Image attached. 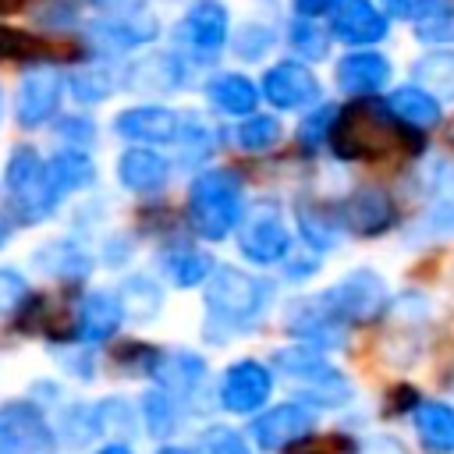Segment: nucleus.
<instances>
[{
	"label": "nucleus",
	"mask_w": 454,
	"mask_h": 454,
	"mask_svg": "<svg viewBox=\"0 0 454 454\" xmlns=\"http://www.w3.org/2000/svg\"><path fill=\"white\" fill-rule=\"evenodd\" d=\"M273 280L241 270L231 262H216L209 280L202 284V333L209 344H227L234 337L255 333L266 312L273 309Z\"/></svg>",
	"instance_id": "nucleus-1"
},
{
	"label": "nucleus",
	"mask_w": 454,
	"mask_h": 454,
	"mask_svg": "<svg viewBox=\"0 0 454 454\" xmlns=\"http://www.w3.org/2000/svg\"><path fill=\"white\" fill-rule=\"evenodd\" d=\"M326 149L344 163H369V160H383L397 149L419 153L422 131L404 128L376 96L372 99H351L348 106H337Z\"/></svg>",
	"instance_id": "nucleus-2"
},
{
	"label": "nucleus",
	"mask_w": 454,
	"mask_h": 454,
	"mask_svg": "<svg viewBox=\"0 0 454 454\" xmlns=\"http://www.w3.org/2000/svg\"><path fill=\"white\" fill-rule=\"evenodd\" d=\"M245 181L234 167H199L184 188V220L199 241L220 245L234 234L245 213Z\"/></svg>",
	"instance_id": "nucleus-3"
},
{
	"label": "nucleus",
	"mask_w": 454,
	"mask_h": 454,
	"mask_svg": "<svg viewBox=\"0 0 454 454\" xmlns=\"http://www.w3.org/2000/svg\"><path fill=\"white\" fill-rule=\"evenodd\" d=\"M0 184H4L7 213L18 227H39V223L53 220L64 206V195L53 184L46 156L28 142L11 145L4 170H0Z\"/></svg>",
	"instance_id": "nucleus-4"
},
{
	"label": "nucleus",
	"mask_w": 454,
	"mask_h": 454,
	"mask_svg": "<svg viewBox=\"0 0 454 454\" xmlns=\"http://www.w3.org/2000/svg\"><path fill=\"white\" fill-rule=\"evenodd\" d=\"M160 39V18L145 7H128V11H99L96 18L85 21L82 43L85 53H96L103 60H121L149 50Z\"/></svg>",
	"instance_id": "nucleus-5"
},
{
	"label": "nucleus",
	"mask_w": 454,
	"mask_h": 454,
	"mask_svg": "<svg viewBox=\"0 0 454 454\" xmlns=\"http://www.w3.org/2000/svg\"><path fill=\"white\" fill-rule=\"evenodd\" d=\"M323 301V309L344 326H372L376 319L387 316L390 309V287L383 280V273H376L372 266H355L344 277H337L330 287H323L316 294Z\"/></svg>",
	"instance_id": "nucleus-6"
},
{
	"label": "nucleus",
	"mask_w": 454,
	"mask_h": 454,
	"mask_svg": "<svg viewBox=\"0 0 454 454\" xmlns=\"http://www.w3.org/2000/svg\"><path fill=\"white\" fill-rule=\"evenodd\" d=\"M174 53L188 67H213L227 53L231 14L220 0H192L174 21Z\"/></svg>",
	"instance_id": "nucleus-7"
},
{
	"label": "nucleus",
	"mask_w": 454,
	"mask_h": 454,
	"mask_svg": "<svg viewBox=\"0 0 454 454\" xmlns=\"http://www.w3.org/2000/svg\"><path fill=\"white\" fill-rule=\"evenodd\" d=\"M234 248L245 262L259 266V270H270V266H280L284 255L294 248V234L284 220V209L280 202L273 199H255L245 206L238 227H234Z\"/></svg>",
	"instance_id": "nucleus-8"
},
{
	"label": "nucleus",
	"mask_w": 454,
	"mask_h": 454,
	"mask_svg": "<svg viewBox=\"0 0 454 454\" xmlns=\"http://www.w3.org/2000/svg\"><path fill=\"white\" fill-rule=\"evenodd\" d=\"M316 426H319V411L298 397H287L266 404L248 419V440L259 454H284V450H298V443L309 440Z\"/></svg>",
	"instance_id": "nucleus-9"
},
{
	"label": "nucleus",
	"mask_w": 454,
	"mask_h": 454,
	"mask_svg": "<svg viewBox=\"0 0 454 454\" xmlns=\"http://www.w3.org/2000/svg\"><path fill=\"white\" fill-rule=\"evenodd\" d=\"M64 99H67V85H64V71L57 64L25 67V74L18 78L14 99H11L14 124L21 131H43L46 124H53L60 117Z\"/></svg>",
	"instance_id": "nucleus-10"
},
{
	"label": "nucleus",
	"mask_w": 454,
	"mask_h": 454,
	"mask_svg": "<svg viewBox=\"0 0 454 454\" xmlns=\"http://www.w3.org/2000/svg\"><path fill=\"white\" fill-rule=\"evenodd\" d=\"M273 387H277V372L266 362L245 355V358H234L223 365V372L216 380V404L227 415L252 419L255 411H262L270 404Z\"/></svg>",
	"instance_id": "nucleus-11"
},
{
	"label": "nucleus",
	"mask_w": 454,
	"mask_h": 454,
	"mask_svg": "<svg viewBox=\"0 0 454 454\" xmlns=\"http://www.w3.org/2000/svg\"><path fill=\"white\" fill-rule=\"evenodd\" d=\"M259 96L277 114H305L309 106H316L323 99V82H319V74L305 60L284 57V60H273L262 71Z\"/></svg>",
	"instance_id": "nucleus-12"
},
{
	"label": "nucleus",
	"mask_w": 454,
	"mask_h": 454,
	"mask_svg": "<svg viewBox=\"0 0 454 454\" xmlns=\"http://www.w3.org/2000/svg\"><path fill=\"white\" fill-rule=\"evenodd\" d=\"M53 443L46 404L35 397H11L0 404V454H46Z\"/></svg>",
	"instance_id": "nucleus-13"
},
{
	"label": "nucleus",
	"mask_w": 454,
	"mask_h": 454,
	"mask_svg": "<svg viewBox=\"0 0 454 454\" xmlns=\"http://www.w3.org/2000/svg\"><path fill=\"white\" fill-rule=\"evenodd\" d=\"M188 64L174 53V50H142L135 57H128L124 71H121V89L135 92V96H149V99H163L174 96L188 85Z\"/></svg>",
	"instance_id": "nucleus-14"
},
{
	"label": "nucleus",
	"mask_w": 454,
	"mask_h": 454,
	"mask_svg": "<svg viewBox=\"0 0 454 454\" xmlns=\"http://www.w3.org/2000/svg\"><path fill=\"white\" fill-rule=\"evenodd\" d=\"M337 216H340L344 234H355V238H380V234L394 231V223L401 220L394 195L376 181L351 188L337 202Z\"/></svg>",
	"instance_id": "nucleus-15"
},
{
	"label": "nucleus",
	"mask_w": 454,
	"mask_h": 454,
	"mask_svg": "<svg viewBox=\"0 0 454 454\" xmlns=\"http://www.w3.org/2000/svg\"><path fill=\"white\" fill-rule=\"evenodd\" d=\"M181 131V110L170 103H135L114 114V135L128 145H153L167 149L177 142Z\"/></svg>",
	"instance_id": "nucleus-16"
},
{
	"label": "nucleus",
	"mask_w": 454,
	"mask_h": 454,
	"mask_svg": "<svg viewBox=\"0 0 454 454\" xmlns=\"http://www.w3.org/2000/svg\"><path fill=\"white\" fill-rule=\"evenodd\" d=\"M390 18L376 0H340L330 14H326V28L333 35V43H340L344 50H358V46H376L387 43L390 35Z\"/></svg>",
	"instance_id": "nucleus-17"
},
{
	"label": "nucleus",
	"mask_w": 454,
	"mask_h": 454,
	"mask_svg": "<svg viewBox=\"0 0 454 454\" xmlns=\"http://www.w3.org/2000/svg\"><path fill=\"white\" fill-rule=\"evenodd\" d=\"M390 78H394V64L376 46L344 50L333 64V85L348 99H372L390 85Z\"/></svg>",
	"instance_id": "nucleus-18"
},
{
	"label": "nucleus",
	"mask_w": 454,
	"mask_h": 454,
	"mask_svg": "<svg viewBox=\"0 0 454 454\" xmlns=\"http://www.w3.org/2000/svg\"><path fill=\"white\" fill-rule=\"evenodd\" d=\"M124 326V312L117 301L114 287H99L78 298L74 312H71V333L67 344H85V348H99L106 340H114Z\"/></svg>",
	"instance_id": "nucleus-19"
},
{
	"label": "nucleus",
	"mask_w": 454,
	"mask_h": 454,
	"mask_svg": "<svg viewBox=\"0 0 454 454\" xmlns=\"http://www.w3.org/2000/svg\"><path fill=\"white\" fill-rule=\"evenodd\" d=\"M284 330L291 340L323 348V351H337L348 340V330L323 309V301L316 294H298L287 301L284 309Z\"/></svg>",
	"instance_id": "nucleus-20"
},
{
	"label": "nucleus",
	"mask_w": 454,
	"mask_h": 454,
	"mask_svg": "<svg viewBox=\"0 0 454 454\" xmlns=\"http://www.w3.org/2000/svg\"><path fill=\"white\" fill-rule=\"evenodd\" d=\"M174 170H177V163L153 145H124L114 163L117 184L128 195H160L170 184Z\"/></svg>",
	"instance_id": "nucleus-21"
},
{
	"label": "nucleus",
	"mask_w": 454,
	"mask_h": 454,
	"mask_svg": "<svg viewBox=\"0 0 454 454\" xmlns=\"http://www.w3.org/2000/svg\"><path fill=\"white\" fill-rule=\"evenodd\" d=\"M216 259L213 252H206L202 245H192V241H163L156 248V277L167 284V287H177V291H192V287H202L213 273Z\"/></svg>",
	"instance_id": "nucleus-22"
},
{
	"label": "nucleus",
	"mask_w": 454,
	"mask_h": 454,
	"mask_svg": "<svg viewBox=\"0 0 454 454\" xmlns=\"http://www.w3.org/2000/svg\"><path fill=\"white\" fill-rule=\"evenodd\" d=\"M149 383L170 390L174 397H181L188 408L195 404V397L209 387V362L192 351V348H170V351H160V362L149 376Z\"/></svg>",
	"instance_id": "nucleus-23"
},
{
	"label": "nucleus",
	"mask_w": 454,
	"mask_h": 454,
	"mask_svg": "<svg viewBox=\"0 0 454 454\" xmlns=\"http://www.w3.org/2000/svg\"><path fill=\"white\" fill-rule=\"evenodd\" d=\"M32 266L43 277H53L64 284H82L96 273V255L78 238H50L39 248H32Z\"/></svg>",
	"instance_id": "nucleus-24"
},
{
	"label": "nucleus",
	"mask_w": 454,
	"mask_h": 454,
	"mask_svg": "<svg viewBox=\"0 0 454 454\" xmlns=\"http://www.w3.org/2000/svg\"><path fill=\"white\" fill-rule=\"evenodd\" d=\"M202 96H206V106L223 114V117H248L259 110L262 96H259V82L245 71H220V74H209L206 85H202Z\"/></svg>",
	"instance_id": "nucleus-25"
},
{
	"label": "nucleus",
	"mask_w": 454,
	"mask_h": 454,
	"mask_svg": "<svg viewBox=\"0 0 454 454\" xmlns=\"http://www.w3.org/2000/svg\"><path fill=\"white\" fill-rule=\"evenodd\" d=\"M135 408H138V426L153 443H170L188 422V404L156 383L149 390H142Z\"/></svg>",
	"instance_id": "nucleus-26"
},
{
	"label": "nucleus",
	"mask_w": 454,
	"mask_h": 454,
	"mask_svg": "<svg viewBox=\"0 0 454 454\" xmlns=\"http://www.w3.org/2000/svg\"><path fill=\"white\" fill-rule=\"evenodd\" d=\"M294 227H298V241L319 255L337 252V245L344 238L337 206H326L323 199H312V195L294 199Z\"/></svg>",
	"instance_id": "nucleus-27"
},
{
	"label": "nucleus",
	"mask_w": 454,
	"mask_h": 454,
	"mask_svg": "<svg viewBox=\"0 0 454 454\" xmlns=\"http://www.w3.org/2000/svg\"><path fill=\"white\" fill-rule=\"evenodd\" d=\"M291 387H294V397L305 401V404H312L316 411H344L355 401V383L330 358L319 369H312L301 380H294Z\"/></svg>",
	"instance_id": "nucleus-28"
},
{
	"label": "nucleus",
	"mask_w": 454,
	"mask_h": 454,
	"mask_svg": "<svg viewBox=\"0 0 454 454\" xmlns=\"http://www.w3.org/2000/svg\"><path fill=\"white\" fill-rule=\"evenodd\" d=\"M426 238H454V163L440 160L426 181V209L419 220Z\"/></svg>",
	"instance_id": "nucleus-29"
},
{
	"label": "nucleus",
	"mask_w": 454,
	"mask_h": 454,
	"mask_svg": "<svg viewBox=\"0 0 454 454\" xmlns=\"http://www.w3.org/2000/svg\"><path fill=\"white\" fill-rule=\"evenodd\" d=\"M411 433L422 454H454V404L422 397L411 411Z\"/></svg>",
	"instance_id": "nucleus-30"
},
{
	"label": "nucleus",
	"mask_w": 454,
	"mask_h": 454,
	"mask_svg": "<svg viewBox=\"0 0 454 454\" xmlns=\"http://www.w3.org/2000/svg\"><path fill=\"white\" fill-rule=\"evenodd\" d=\"M383 106H387L404 128L422 131V135L433 131V128H440V121H443V103H440L429 89H422V85H415V82L394 85V89L387 92Z\"/></svg>",
	"instance_id": "nucleus-31"
},
{
	"label": "nucleus",
	"mask_w": 454,
	"mask_h": 454,
	"mask_svg": "<svg viewBox=\"0 0 454 454\" xmlns=\"http://www.w3.org/2000/svg\"><path fill=\"white\" fill-rule=\"evenodd\" d=\"M50 174H53V184L60 188L64 202L82 195V192H92L99 184V167L92 160V149H74V145H57L50 156Z\"/></svg>",
	"instance_id": "nucleus-32"
},
{
	"label": "nucleus",
	"mask_w": 454,
	"mask_h": 454,
	"mask_svg": "<svg viewBox=\"0 0 454 454\" xmlns=\"http://www.w3.org/2000/svg\"><path fill=\"white\" fill-rule=\"evenodd\" d=\"M114 291H117L124 323H138V326L153 323L167 305V291L156 273H128Z\"/></svg>",
	"instance_id": "nucleus-33"
},
{
	"label": "nucleus",
	"mask_w": 454,
	"mask_h": 454,
	"mask_svg": "<svg viewBox=\"0 0 454 454\" xmlns=\"http://www.w3.org/2000/svg\"><path fill=\"white\" fill-rule=\"evenodd\" d=\"M177 153H181V167H206L209 156L220 145V128L202 114V110H181V131H177Z\"/></svg>",
	"instance_id": "nucleus-34"
},
{
	"label": "nucleus",
	"mask_w": 454,
	"mask_h": 454,
	"mask_svg": "<svg viewBox=\"0 0 454 454\" xmlns=\"http://www.w3.org/2000/svg\"><path fill=\"white\" fill-rule=\"evenodd\" d=\"M408 74L440 103H454V46H429L422 57L411 60Z\"/></svg>",
	"instance_id": "nucleus-35"
},
{
	"label": "nucleus",
	"mask_w": 454,
	"mask_h": 454,
	"mask_svg": "<svg viewBox=\"0 0 454 454\" xmlns=\"http://www.w3.org/2000/svg\"><path fill=\"white\" fill-rule=\"evenodd\" d=\"M64 85L78 106H99L121 89V74L110 71L106 64H82L64 74Z\"/></svg>",
	"instance_id": "nucleus-36"
},
{
	"label": "nucleus",
	"mask_w": 454,
	"mask_h": 454,
	"mask_svg": "<svg viewBox=\"0 0 454 454\" xmlns=\"http://www.w3.org/2000/svg\"><path fill=\"white\" fill-rule=\"evenodd\" d=\"M96 411V429L99 440H135L142 433L138 426V408L135 401H128L124 394H106L99 401H92Z\"/></svg>",
	"instance_id": "nucleus-37"
},
{
	"label": "nucleus",
	"mask_w": 454,
	"mask_h": 454,
	"mask_svg": "<svg viewBox=\"0 0 454 454\" xmlns=\"http://www.w3.org/2000/svg\"><path fill=\"white\" fill-rule=\"evenodd\" d=\"M284 43L291 46V57H298L305 64H319V60L330 57L333 35H330V28L319 18H298V14H291V21L284 28Z\"/></svg>",
	"instance_id": "nucleus-38"
},
{
	"label": "nucleus",
	"mask_w": 454,
	"mask_h": 454,
	"mask_svg": "<svg viewBox=\"0 0 454 454\" xmlns=\"http://www.w3.org/2000/svg\"><path fill=\"white\" fill-rule=\"evenodd\" d=\"M277 46V28L262 18H245L238 28H231L227 50L241 60V64H259L270 57V50Z\"/></svg>",
	"instance_id": "nucleus-39"
},
{
	"label": "nucleus",
	"mask_w": 454,
	"mask_h": 454,
	"mask_svg": "<svg viewBox=\"0 0 454 454\" xmlns=\"http://www.w3.org/2000/svg\"><path fill=\"white\" fill-rule=\"evenodd\" d=\"M50 422H53V436H57V443L85 447V443L99 440L92 401H71V404H64L57 415H50Z\"/></svg>",
	"instance_id": "nucleus-40"
},
{
	"label": "nucleus",
	"mask_w": 454,
	"mask_h": 454,
	"mask_svg": "<svg viewBox=\"0 0 454 454\" xmlns=\"http://www.w3.org/2000/svg\"><path fill=\"white\" fill-rule=\"evenodd\" d=\"M284 138V124L277 114H248V117H238L234 124V145L241 153H270L277 142Z\"/></svg>",
	"instance_id": "nucleus-41"
},
{
	"label": "nucleus",
	"mask_w": 454,
	"mask_h": 454,
	"mask_svg": "<svg viewBox=\"0 0 454 454\" xmlns=\"http://www.w3.org/2000/svg\"><path fill=\"white\" fill-rule=\"evenodd\" d=\"M195 454H259L248 440V433L227 426V422H206L199 433H195V443H192Z\"/></svg>",
	"instance_id": "nucleus-42"
},
{
	"label": "nucleus",
	"mask_w": 454,
	"mask_h": 454,
	"mask_svg": "<svg viewBox=\"0 0 454 454\" xmlns=\"http://www.w3.org/2000/svg\"><path fill=\"white\" fill-rule=\"evenodd\" d=\"M333 117H337V103L319 99L316 106H309V110L301 114V121H298V128H294V142H298L305 153H319V149H326Z\"/></svg>",
	"instance_id": "nucleus-43"
},
{
	"label": "nucleus",
	"mask_w": 454,
	"mask_h": 454,
	"mask_svg": "<svg viewBox=\"0 0 454 454\" xmlns=\"http://www.w3.org/2000/svg\"><path fill=\"white\" fill-rule=\"evenodd\" d=\"M160 351H163V348L145 344V340H124V344H117V348H114L110 362H114V369H117L121 376L149 380V376H153V369H156V362H160Z\"/></svg>",
	"instance_id": "nucleus-44"
},
{
	"label": "nucleus",
	"mask_w": 454,
	"mask_h": 454,
	"mask_svg": "<svg viewBox=\"0 0 454 454\" xmlns=\"http://www.w3.org/2000/svg\"><path fill=\"white\" fill-rule=\"evenodd\" d=\"M53 124H57V128H53V135H57V142H60V145L92 149V145H96V138H99L96 121H92L89 114H60Z\"/></svg>",
	"instance_id": "nucleus-45"
},
{
	"label": "nucleus",
	"mask_w": 454,
	"mask_h": 454,
	"mask_svg": "<svg viewBox=\"0 0 454 454\" xmlns=\"http://www.w3.org/2000/svg\"><path fill=\"white\" fill-rule=\"evenodd\" d=\"M390 21H408V25H419L447 7H454V0H376Z\"/></svg>",
	"instance_id": "nucleus-46"
},
{
	"label": "nucleus",
	"mask_w": 454,
	"mask_h": 454,
	"mask_svg": "<svg viewBox=\"0 0 454 454\" xmlns=\"http://www.w3.org/2000/svg\"><path fill=\"white\" fill-rule=\"evenodd\" d=\"M319 266H323V255L312 252V248L301 245V241H294V248H291V252L284 255V262H280L284 280H291V284H305V280H312V277L319 273Z\"/></svg>",
	"instance_id": "nucleus-47"
},
{
	"label": "nucleus",
	"mask_w": 454,
	"mask_h": 454,
	"mask_svg": "<svg viewBox=\"0 0 454 454\" xmlns=\"http://www.w3.org/2000/svg\"><path fill=\"white\" fill-rule=\"evenodd\" d=\"M411 35H415V43L419 46H447V43H454V7H447V11H440V14H433V18H426V21H419V25H411Z\"/></svg>",
	"instance_id": "nucleus-48"
},
{
	"label": "nucleus",
	"mask_w": 454,
	"mask_h": 454,
	"mask_svg": "<svg viewBox=\"0 0 454 454\" xmlns=\"http://www.w3.org/2000/svg\"><path fill=\"white\" fill-rule=\"evenodd\" d=\"M28 294H32L28 277L14 266H0V316H14Z\"/></svg>",
	"instance_id": "nucleus-49"
},
{
	"label": "nucleus",
	"mask_w": 454,
	"mask_h": 454,
	"mask_svg": "<svg viewBox=\"0 0 454 454\" xmlns=\"http://www.w3.org/2000/svg\"><path fill=\"white\" fill-rule=\"evenodd\" d=\"M35 21L50 32H64L78 25V4L74 0H43L35 7Z\"/></svg>",
	"instance_id": "nucleus-50"
},
{
	"label": "nucleus",
	"mask_w": 454,
	"mask_h": 454,
	"mask_svg": "<svg viewBox=\"0 0 454 454\" xmlns=\"http://www.w3.org/2000/svg\"><path fill=\"white\" fill-rule=\"evenodd\" d=\"M348 454H408V447L390 433H376V436H355Z\"/></svg>",
	"instance_id": "nucleus-51"
},
{
	"label": "nucleus",
	"mask_w": 454,
	"mask_h": 454,
	"mask_svg": "<svg viewBox=\"0 0 454 454\" xmlns=\"http://www.w3.org/2000/svg\"><path fill=\"white\" fill-rule=\"evenodd\" d=\"M131 238H106L103 241V252H99V259L106 262V266H124L128 259H131V252H135V245H128Z\"/></svg>",
	"instance_id": "nucleus-52"
},
{
	"label": "nucleus",
	"mask_w": 454,
	"mask_h": 454,
	"mask_svg": "<svg viewBox=\"0 0 454 454\" xmlns=\"http://www.w3.org/2000/svg\"><path fill=\"white\" fill-rule=\"evenodd\" d=\"M419 401H422V397H419V390H415L411 383H401V387L387 397V415H404V411H411Z\"/></svg>",
	"instance_id": "nucleus-53"
},
{
	"label": "nucleus",
	"mask_w": 454,
	"mask_h": 454,
	"mask_svg": "<svg viewBox=\"0 0 454 454\" xmlns=\"http://www.w3.org/2000/svg\"><path fill=\"white\" fill-rule=\"evenodd\" d=\"M340 0H291V14H298V18H326L333 7H337Z\"/></svg>",
	"instance_id": "nucleus-54"
},
{
	"label": "nucleus",
	"mask_w": 454,
	"mask_h": 454,
	"mask_svg": "<svg viewBox=\"0 0 454 454\" xmlns=\"http://www.w3.org/2000/svg\"><path fill=\"white\" fill-rule=\"evenodd\" d=\"M96 11H128V7H145V0H89Z\"/></svg>",
	"instance_id": "nucleus-55"
},
{
	"label": "nucleus",
	"mask_w": 454,
	"mask_h": 454,
	"mask_svg": "<svg viewBox=\"0 0 454 454\" xmlns=\"http://www.w3.org/2000/svg\"><path fill=\"white\" fill-rule=\"evenodd\" d=\"M92 454H135V447H131V440H103Z\"/></svg>",
	"instance_id": "nucleus-56"
},
{
	"label": "nucleus",
	"mask_w": 454,
	"mask_h": 454,
	"mask_svg": "<svg viewBox=\"0 0 454 454\" xmlns=\"http://www.w3.org/2000/svg\"><path fill=\"white\" fill-rule=\"evenodd\" d=\"M11 234H14V220H11V213L0 209V248L11 241Z\"/></svg>",
	"instance_id": "nucleus-57"
},
{
	"label": "nucleus",
	"mask_w": 454,
	"mask_h": 454,
	"mask_svg": "<svg viewBox=\"0 0 454 454\" xmlns=\"http://www.w3.org/2000/svg\"><path fill=\"white\" fill-rule=\"evenodd\" d=\"M153 454H195L192 447H184V443H160Z\"/></svg>",
	"instance_id": "nucleus-58"
},
{
	"label": "nucleus",
	"mask_w": 454,
	"mask_h": 454,
	"mask_svg": "<svg viewBox=\"0 0 454 454\" xmlns=\"http://www.w3.org/2000/svg\"><path fill=\"white\" fill-rule=\"evenodd\" d=\"M28 0H0V14H14V11H21Z\"/></svg>",
	"instance_id": "nucleus-59"
},
{
	"label": "nucleus",
	"mask_w": 454,
	"mask_h": 454,
	"mask_svg": "<svg viewBox=\"0 0 454 454\" xmlns=\"http://www.w3.org/2000/svg\"><path fill=\"white\" fill-rule=\"evenodd\" d=\"M447 138H450V145H454V121H450V128H447Z\"/></svg>",
	"instance_id": "nucleus-60"
},
{
	"label": "nucleus",
	"mask_w": 454,
	"mask_h": 454,
	"mask_svg": "<svg viewBox=\"0 0 454 454\" xmlns=\"http://www.w3.org/2000/svg\"><path fill=\"white\" fill-rule=\"evenodd\" d=\"M0 121H4V89H0Z\"/></svg>",
	"instance_id": "nucleus-61"
}]
</instances>
